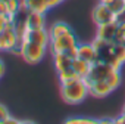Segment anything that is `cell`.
I'll use <instances>...</instances> for the list:
<instances>
[{
    "label": "cell",
    "instance_id": "9c48e42d",
    "mask_svg": "<svg viewBox=\"0 0 125 124\" xmlns=\"http://www.w3.org/2000/svg\"><path fill=\"white\" fill-rule=\"evenodd\" d=\"M116 30H118V22H116V21L97 25L96 37L103 38V40H106V41H113V40H115V36H116Z\"/></svg>",
    "mask_w": 125,
    "mask_h": 124
},
{
    "label": "cell",
    "instance_id": "6da1fadb",
    "mask_svg": "<svg viewBox=\"0 0 125 124\" xmlns=\"http://www.w3.org/2000/svg\"><path fill=\"white\" fill-rule=\"evenodd\" d=\"M88 95H90L88 86L83 78L72 81L69 84H60V96L66 103H71V105L81 103Z\"/></svg>",
    "mask_w": 125,
    "mask_h": 124
},
{
    "label": "cell",
    "instance_id": "ffe728a7",
    "mask_svg": "<svg viewBox=\"0 0 125 124\" xmlns=\"http://www.w3.org/2000/svg\"><path fill=\"white\" fill-rule=\"evenodd\" d=\"M65 123H72V124H93V123H97V120H93V118H83V117H72V118H66Z\"/></svg>",
    "mask_w": 125,
    "mask_h": 124
},
{
    "label": "cell",
    "instance_id": "4fadbf2b",
    "mask_svg": "<svg viewBox=\"0 0 125 124\" xmlns=\"http://www.w3.org/2000/svg\"><path fill=\"white\" fill-rule=\"evenodd\" d=\"M68 33H72V28L63 22V21H57V22H53L50 27H49V34H50V38H56V37H60L63 34H68Z\"/></svg>",
    "mask_w": 125,
    "mask_h": 124
},
{
    "label": "cell",
    "instance_id": "2e32d148",
    "mask_svg": "<svg viewBox=\"0 0 125 124\" xmlns=\"http://www.w3.org/2000/svg\"><path fill=\"white\" fill-rule=\"evenodd\" d=\"M57 77H59V83H60V84H69V83L77 81V80L81 78V77L72 70V67H71V68H66V70H63V71H59V73H57Z\"/></svg>",
    "mask_w": 125,
    "mask_h": 124
},
{
    "label": "cell",
    "instance_id": "8992f818",
    "mask_svg": "<svg viewBox=\"0 0 125 124\" xmlns=\"http://www.w3.org/2000/svg\"><path fill=\"white\" fill-rule=\"evenodd\" d=\"M91 18H93V22L96 25H102V24H107V22H112V21H116V15L110 11V8L103 3V2H99V5L93 9V13H91Z\"/></svg>",
    "mask_w": 125,
    "mask_h": 124
},
{
    "label": "cell",
    "instance_id": "277c9868",
    "mask_svg": "<svg viewBox=\"0 0 125 124\" xmlns=\"http://www.w3.org/2000/svg\"><path fill=\"white\" fill-rule=\"evenodd\" d=\"M116 68H113L112 65H109V64H103V62H96V64H93L91 65V68H90V73L87 74V77H84L83 80L85 81V84L87 86H90L91 83H94V81H100V80H106L113 71H115Z\"/></svg>",
    "mask_w": 125,
    "mask_h": 124
},
{
    "label": "cell",
    "instance_id": "5b68a950",
    "mask_svg": "<svg viewBox=\"0 0 125 124\" xmlns=\"http://www.w3.org/2000/svg\"><path fill=\"white\" fill-rule=\"evenodd\" d=\"M18 43V36L13 27V22L9 21L5 27V30L0 33V50L2 52H10Z\"/></svg>",
    "mask_w": 125,
    "mask_h": 124
},
{
    "label": "cell",
    "instance_id": "ba28073f",
    "mask_svg": "<svg viewBox=\"0 0 125 124\" xmlns=\"http://www.w3.org/2000/svg\"><path fill=\"white\" fill-rule=\"evenodd\" d=\"M112 92H113V89H112V86L107 83V80L94 81V83H91V84L88 86V93H90V96H93V98L102 99V98H106L107 95H110Z\"/></svg>",
    "mask_w": 125,
    "mask_h": 124
},
{
    "label": "cell",
    "instance_id": "7c38bea8",
    "mask_svg": "<svg viewBox=\"0 0 125 124\" xmlns=\"http://www.w3.org/2000/svg\"><path fill=\"white\" fill-rule=\"evenodd\" d=\"M72 58L68 55V53H53V64H54V68L56 71H63L66 68H71L72 67Z\"/></svg>",
    "mask_w": 125,
    "mask_h": 124
},
{
    "label": "cell",
    "instance_id": "ac0fdd59",
    "mask_svg": "<svg viewBox=\"0 0 125 124\" xmlns=\"http://www.w3.org/2000/svg\"><path fill=\"white\" fill-rule=\"evenodd\" d=\"M5 3H6V9H8V15H15L19 9H21V2L19 0H5Z\"/></svg>",
    "mask_w": 125,
    "mask_h": 124
},
{
    "label": "cell",
    "instance_id": "cb8c5ba5",
    "mask_svg": "<svg viewBox=\"0 0 125 124\" xmlns=\"http://www.w3.org/2000/svg\"><path fill=\"white\" fill-rule=\"evenodd\" d=\"M116 22H118V24H122V22H125V9L116 15Z\"/></svg>",
    "mask_w": 125,
    "mask_h": 124
},
{
    "label": "cell",
    "instance_id": "5bb4252c",
    "mask_svg": "<svg viewBox=\"0 0 125 124\" xmlns=\"http://www.w3.org/2000/svg\"><path fill=\"white\" fill-rule=\"evenodd\" d=\"M28 11H32V12H40V13H44L47 11H50V6H49V0H25L24 3Z\"/></svg>",
    "mask_w": 125,
    "mask_h": 124
},
{
    "label": "cell",
    "instance_id": "484cf974",
    "mask_svg": "<svg viewBox=\"0 0 125 124\" xmlns=\"http://www.w3.org/2000/svg\"><path fill=\"white\" fill-rule=\"evenodd\" d=\"M0 13H8V9H6V3H5V0H0Z\"/></svg>",
    "mask_w": 125,
    "mask_h": 124
},
{
    "label": "cell",
    "instance_id": "3957f363",
    "mask_svg": "<svg viewBox=\"0 0 125 124\" xmlns=\"http://www.w3.org/2000/svg\"><path fill=\"white\" fill-rule=\"evenodd\" d=\"M80 41H78V37L75 36V33H68V34H63L60 37H56V38H50V43H49V50L53 53H63L75 46H78Z\"/></svg>",
    "mask_w": 125,
    "mask_h": 124
},
{
    "label": "cell",
    "instance_id": "e0dca14e",
    "mask_svg": "<svg viewBox=\"0 0 125 124\" xmlns=\"http://www.w3.org/2000/svg\"><path fill=\"white\" fill-rule=\"evenodd\" d=\"M103 3H106L115 15H118L125 9V0H104Z\"/></svg>",
    "mask_w": 125,
    "mask_h": 124
},
{
    "label": "cell",
    "instance_id": "f546056e",
    "mask_svg": "<svg viewBox=\"0 0 125 124\" xmlns=\"http://www.w3.org/2000/svg\"><path fill=\"white\" fill-rule=\"evenodd\" d=\"M0 52H2V50H0Z\"/></svg>",
    "mask_w": 125,
    "mask_h": 124
},
{
    "label": "cell",
    "instance_id": "30bf717a",
    "mask_svg": "<svg viewBox=\"0 0 125 124\" xmlns=\"http://www.w3.org/2000/svg\"><path fill=\"white\" fill-rule=\"evenodd\" d=\"M78 58L87 61L88 64H96L97 62V50L94 49L93 43H80L78 44Z\"/></svg>",
    "mask_w": 125,
    "mask_h": 124
},
{
    "label": "cell",
    "instance_id": "f1b7e54d",
    "mask_svg": "<svg viewBox=\"0 0 125 124\" xmlns=\"http://www.w3.org/2000/svg\"><path fill=\"white\" fill-rule=\"evenodd\" d=\"M99 2H104V0H99Z\"/></svg>",
    "mask_w": 125,
    "mask_h": 124
},
{
    "label": "cell",
    "instance_id": "d6986e66",
    "mask_svg": "<svg viewBox=\"0 0 125 124\" xmlns=\"http://www.w3.org/2000/svg\"><path fill=\"white\" fill-rule=\"evenodd\" d=\"M115 56L122 65L125 64V43H116L115 41Z\"/></svg>",
    "mask_w": 125,
    "mask_h": 124
},
{
    "label": "cell",
    "instance_id": "52a82bcc",
    "mask_svg": "<svg viewBox=\"0 0 125 124\" xmlns=\"http://www.w3.org/2000/svg\"><path fill=\"white\" fill-rule=\"evenodd\" d=\"M24 41H34V43H38V44L49 47V43H50L49 30H46V27L38 28V30H27V33L24 36Z\"/></svg>",
    "mask_w": 125,
    "mask_h": 124
},
{
    "label": "cell",
    "instance_id": "7402d4cb",
    "mask_svg": "<svg viewBox=\"0 0 125 124\" xmlns=\"http://www.w3.org/2000/svg\"><path fill=\"white\" fill-rule=\"evenodd\" d=\"M9 117H10V114H9L8 108H6L3 103H0V124H5Z\"/></svg>",
    "mask_w": 125,
    "mask_h": 124
},
{
    "label": "cell",
    "instance_id": "8fae6325",
    "mask_svg": "<svg viewBox=\"0 0 125 124\" xmlns=\"http://www.w3.org/2000/svg\"><path fill=\"white\" fill-rule=\"evenodd\" d=\"M44 27H46L44 13L30 11L28 18H27V28L28 30H38V28H44Z\"/></svg>",
    "mask_w": 125,
    "mask_h": 124
},
{
    "label": "cell",
    "instance_id": "44dd1931",
    "mask_svg": "<svg viewBox=\"0 0 125 124\" xmlns=\"http://www.w3.org/2000/svg\"><path fill=\"white\" fill-rule=\"evenodd\" d=\"M113 41H116V43H125V22L118 24V30H116V36H115Z\"/></svg>",
    "mask_w": 125,
    "mask_h": 124
},
{
    "label": "cell",
    "instance_id": "83f0119b",
    "mask_svg": "<svg viewBox=\"0 0 125 124\" xmlns=\"http://www.w3.org/2000/svg\"><path fill=\"white\" fill-rule=\"evenodd\" d=\"M122 114H125V103H124V106H122V111H121Z\"/></svg>",
    "mask_w": 125,
    "mask_h": 124
},
{
    "label": "cell",
    "instance_id": "4316f807",
    "mask_svg": "<svg viewBox=\"0 0 125 124\" xmlns=\"http://www.w3.org/2000/svg\"><path fill=\"white\" fill-rule=\"evenodd\" d=\"M5 71H6V68H5V62L0 59V78L5 75Z\"/></svg>",
    "mask_w": 125,
    "mask_h": 124
},
{
    "label": "cell",
    "instance_id": "9a60e30c",
    "mask_svg": "<svg viewBox=\"0 0 125 124\" xmlns=\"http://www.w3.org/2000/svg\"><path fill=\"white\" fill-rule=\"evenodd\" d=\"M90 68H91V64H88L87 61H84V59H81V58H75V59L72 61V70H74L81 78L87 77V74L90 73Z\"/></svg>",
    "mask_w": 125,
    "mask_h": 124
},
{
    "label": "cell",
    "instance_id": "7a4b0ae2",
    "mask_svg": "<svg viewBox=\"0 0 125 124\" xmlns=\"http://www.w3.org/2000/svg\"><path fill=\"white\" fill-rule=\"evenodd\" d=\"M47 47L34 41H24L22 50H21V58L28 62V64H38L40 61H43L46 55Z\"/></svg>",
    "mask_w": 125,
    "mask_h": 124
},
{
    "label": "cell",
    "instance_id": "603a6c76",
    "mask_svg": "<svg viewBox=\"0 0 125 124\" xmlns=\"http://www.w3.org/2000/svg\"><path fill=\"white\" fill-rule=\"evenodd\" d=\"M113 123H116V124H125V114H119L116 118H113Z\"/></svg>",
    "mask_w": 125,
    "mask_h": 124
},
{
    "label": "cell",
    "instance_id": "d4e9b609",
    "mask_svg": "<svg viewBox=\"0 0 125 124\" xmlns=\"http://www.w3.org/2000/svg\"><path fill=\"white\" fill-rule=\"evenodd\" d=\"M63 0H49V6H50V9L52 8H56V6H59Z\"/></svg>",
    "mask_w": 125,
    "mask_h": 124
}]
</instances>
